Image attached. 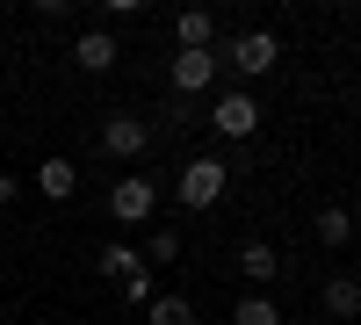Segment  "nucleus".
<instances>
[{
  "label": "nucleus",
  "instance_id": "nucleus-3",
  "mask_svg": "<svg viewBox=\"0 0 361 325\" xmlns=\"http://www.w3.org/2000/svg\"><path fill=\"white\" fill-rule=\"evenodd\" d=\"M145 145H152V123H145V116H109L102 123V152L109 159H137Z\"/></svg>",
  "mask_w": 361,
  "mask_h": 325
},
{
  "label": "nucleus",
  "instance_id": "nucleus-19",
  "mask_svg": "<svg viewBox=\"0 0 361 325\" xmlns=\"http://www.w3.org/2000/svg\"><path fill=\"white\" fill-rule=\"evenodd\" d=\"M354 239H361V231H354Z\"/></svg>",
  "mask_w": 361,
  "mask_h": 325
},
{
  "label": "nucleus",
  "instance_id": "nucleus-18",
  "mask_svg": "<svg viewBox=\"0 0 361 325\" xmlns=\"http://www.w3.org/2000/svg\"><path fill=\"white\" fill-rule=\"evenodd\" d=\"M0 202H15V173H0Z\"/></svg>",
  "mask_w": 361,
  "mask_h": 325
},
{
  "label": "nucleus",
  "instance_id": "nucleus-4",
  "mask_svg": "<svg viewBox=\"0 0 361 325\" xmlns=\"http://www.w3.org/2000/svg\"><path fill=\"white\" fill-rule=\"evenodd\" d=\"M109 210H116V224H145V217H152V181H145V173H130V181H116Z\"/></svg>",
  "mask_w": 361,
  "mask_h": 325
},
{
  "label": "nucleus",
  "instance_id": "nucleus-10",
  "mask_svg": "<svg viewBox=\"0 0 361 325\" xmlns=\"http://www.w3.org/2000/svg\"><path fill=\"white\" fill-rule=\"evenodd\" d=\"M145 325H195V304L173 297V289H159V297L145 304Z\"/></svg>",
  "mask_w": 361,
  "mask_h": 325
},
{
  "label": "nucleus",
  "instance_id": "nucleus-2",
  "mask_svg": "<svg viewBox=\"0 0 361 325\" xmlns=\"http://www.w3.org/2000/svg\"><path fill=\"white\" fill-rule=\"evenodd\" d=\"M224 181H231L224 159H188L180 166V202H188V210H209V202L224 195Z\"/></svg>",
  "mask_w": 361,
  "mask_h": 325
},
{
  "label": "nucleus",
  "instance_id": "nucleus-9",
  "mask_svg": "<svg viewBox=\"0 0 361 325\" xmlns=\"http://www.w3.org/2000/svg\"><path fill=\"white\" fill-rule=\"evenodd\" d=\"M238 275H246V282H275L282 275V253L267 246V239H253L246 253H238Z\"/></svg>",
  "mask_w": 361,
  "mask_h": 325
},
{
  "label": "nucleus",
  "instance_id": "nucleus-12",
  "mask_svg": "<svg viewBox=\"0 0 361 325\" xmlns=\"http://www.w3.org/2000/svg\"><path fill=\"white\" fill-rule=\"evenodd\" d=\"M325 311H333V318H354V311H361V282H354V275H333V282H325Z\"/></svg>",
  "mask_w": 361,
  "mask_h": 325
},
{
  "label": "nucleus",
  "instance_id": "nucleus-1",
  "mask_svg": "<svg viewBox=\"0 0 361 325\" xmlns=\"http://www.w3.org/2000/svg\"><path fill=\"white\" fill-rule=\"evenodd\" d=\"M217 58H231L246 80H260V73H275V58H282V44L267 37V29H246V37H231V44H217Z\"/></svg>",
  "mask_w": 361,
  "mask_h": 325
},
{
  "label": "nucleus",
  "instance_id": "nucleus-15",
  "mask_svg": "<svg viewBox=\"0 0 361 325\" xmlns=\"http://www.w3.org/2000/svg\"><path fill=\"white\" fill-rule=\"evenodd\" d=\"M318 239H325V246H347V239H354V217L340 210V202H333V210H318Z\"/></svg>",
  "mask_w": 361,
  "mask_h": 325
},
{
  "label": "nucleus",
  "instance_id": "nucleus-17",
  "mask_svg": "<svg viewBox=\"0 0 361 325\" xmlns=\"http://www.w3.org/2000/svg\"><path fill=\"white\" fill-rule=\"evenodd\" d=\"M116 297H123V304H137V311H145V304L159 297V289H152V268H137V275H130L123 289H116Z\"/></svg>",
  "mask_w": 361,
  "mask_h": 325
},
{
  "label": "nucleus",
  "instance_id": "nucleus-6",
  "mask_svg": "<svg viewBox=\"0 0 361 325\" xmlns=\"http://www.w3.org/2000/svg\"><path fill=\"white\" fill-rule=\"evenodd\" d=\"M209 80H217V44H209V51H180V58H173V87H180V94H202Z\"/></svg>",
  "mask_w": 361,
  "mask_h": 325
},
{
  "label": "nucleus",
  "instance_id": "nucleus-16",
  "mask_svg": "<svg viewBox=\"0 0 361 325\" xmlns=\"http://www.w3.org/2000/svg\"><path fill=\"white\" fill-rule=\"evenodd\" d=\"M173 253H180V231H166V224H159L152 239H145V268H166Z\"/></svg>",
  "mask_w": 361,
  "mask_h": 325
},
{
  "label": "nucleus",
  "instance_id": "nucleus-5",
  "mask_svg": "<svg viewBox=\"0 0 361 325\" xmlns=\"http://www.w3.org/2000/svg\"><path fill=\"white\" fill-rule=\"evenodd\" d=\"M224 137H253L260 130V109H253V94H217V116H209Z\"/></svg>",
  "mask_w": 361,
  "mask_h": 325
},
{
  "label": "nucleus",
  "instance_id": "nucleus-8",
  "mask_svg": "<svg viewBox=\"0 0 361 325\" xmlns=\"http://www.w3.org/2000/svg\"><path fill=\"white\" fill-rule=\"evenodd\" d=\"M73 58H80L87 73H109L116 66V37H109V29H87V37L73 44Z\"/></svg>",
  "mask_w": 361,
  "mask_h": 325
},
{
  "label": "nucleus",
  "instance_id": "nucleus-7",
  "mask_svg": "<svg viewBox=\"0 0 361 325\" xmlns=\"http://www.w3.org/2000/svg\"><path fill=\"white\" fill-rule=\"evenodd\" d=\"M173 37H180V51H209V37H217V15H209V8H188V15L173 22Z\"/></svg>",
  "mask_w": 361,
  "mask_h": 325
},
{
  "label": "nucleus",
  "instance_id": "nucleus-13",
  "mask_svg": "<svg viewBox=\"0 0 361 325\" xmlns=\"http://www.w3.org/2000/svg\"><path fill=\"white\" fill-rule=\"evenodd\" d=\"M231 325H282V304H275V297H260V289H253V297H238Z\"/></svg>",
  "mask_w": 361,
  "mask_h": 325
},
{
  "label": "nucleus",
  "instance_id": "nucleus-14",
  "mask_svg": "<svg viewBox=\"0 0 361 325\" xmlns=\"http://www.w3.org/2000/svg\"><path fill=\"white\" fill-rule=\"evenodd\" d=\"M94 268H102V275H109V282H116V289H123V282H130V275H137V268H145V260H137V253H130V246H102V260H94Z\"/></svg>",
  "mask_w": 361,
  "mask_h": 325
},
{
  "label": "nucleus",
  "instance_id": "nucleus-11",
  "mask_svg": "<svg viewBox=\"0 0 361 325\" xmlns=\"http://www.w3.org/2000/svg\"><path fill=\"white\" fill-rule=\"evenodd\" d=\"M37 188H44L51 202H66V195L80 188V166H73V159H44V173H37Z\"/></svg>",
  "mask_w": 361,
  "mask_h": 325
}]
</instances>
